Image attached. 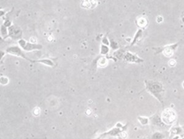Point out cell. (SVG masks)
Wrapping results in <instances>:
<instances>
[{
  "label": "cell",
  "mask_w": 184,
  "mask_h": 139,
  "mask_svg": "<svg viewBox=\"0 0 184 139\" xmlns=\"http://www.w3.org/2000/svg\"><path fill=\"white\" fill-rule=\"evenodd\" d=\"M145 84V89L163 105V95L164 93V88L161 83L154 80H146Z\"/></svg>",
  "instance_id": "obj_1"
},
{
  "label": "cell",
  "mask_w": 184,
  "mask_h": 139,
  "mask_svg": "<svg viewBox=\"0 0 184 139\" xmlns=\"http://www.w3.org/2000/svg\"><path fill=\"white\" fill-rule=\"evenodd\" d=\"M161 120L166 126L173 125L177 120V115L174 110L171 108L165 109L161 116Z\"/></svg>",
  "instance_id": "obj_2"
},
{
  "label": "cell",
  "mask_w": 184,
  "mask_h": 139,
  "mask_svg": "<svg viewBox=\"0 0 184 139\" xmlns=\"http://www.w3.org/2000/svg\"><path fill=\"white\" fill-rule=\"evenodd\" d=\"M179 46V43L172 44L171 45H166L162 47H159L158 48V53L162 52L164 56L167 57H171L173 55L174 51L176 50L177 47Z\"/></svg>",
  "instance_id": "obj_3"
},
{
  "label": "cell",
  "mask_w": 184,
  "mask_h": 139,
  "mask_svg": "<svg viewBox=\"0 0 184 139\" xmlns=\"http://www.w3.org/2000/svg\"><path fill=\"white\" fill-rule=\"evenodd\" d=\"M19 45L21 46V47L23 48L24 50L30 51L31 50L34 49H41L42 48V46L39 45H34V44H31L29 43H27L25 40H21L19 41Z\"/></svg>",
  "instance_id": "obj_4"
},
{
  "label": "cell",
  "mask_w": 184,
  "mask_h": 139,
  "mask_svg": "<svg viewBox=\"0 0 184 139\" xmlns=\"http://www.w3.org/2000/svg\"><path fill=\"white\" fill-rule=\"evenodd\" d=\"M7 52L10 53V54H14V55H18V56H21L22 57H23L24 59H26V60H29L28 57H25V54L22 52V51L21 50V49L19 47L14 46L11 47H9L7 49Z\"/></svg>",
  "instance_id": "obj_5"
},
{
  "label": "cell",
  "mask_w": 184,
  "mask_h": 139,
  "mask_svg": "<svg viewBox=\"0 0 184 139\" xmlns=\"http://www.w3.org/2000/svg\"><path fill=\"white\" fill-rule=\"evenodd\" d=\"M125 59H126V61L130 62H135V63H140L142 62L144 60L139 58L137 55L132 54L130 52H127L126 55H125Z\"/></svg>",
  "instance_id": "obj_6"
},
{
  "label": "cell",
  "mask_w": 184,
  "mask_h": 139,
  "mask_svg": "<svg viewBox=\"0 0 184 139\" xmlns=\"http://www.w3.org/2000/svg\"><path fill=\"white\" fill-rule=\"evenodd\" d=\"M136 24L138 25L139 27L141 28H145L149 24V21L145 17H141L137 20Z\"/></svg>",
  "instance_id": "obj_7"
},
{
  "label": "cell",
  "mask_w": 184,
  "mask_h": 139,
  "mask_svg": "<svg viewBox=\"0 0 184 139\" xmlns=\"http://www.w3.org/2000/svg\"><path fill=\"white\" fill-rule=\"evenodd\" d=\"M183 132V130L182 129L181 127H174L173 128H172L171 129V133L173 135H175V136H177V135H179L181 133H182Z\"/></svg>",
  "instance_id": "obj_8"
},
{
  "label": "cell",
  "mask_w": 184,
  "mask_h": 139,
  "mask_svg": "<svg viewBox=\"0 0 184 139\" xmlns=\"http://www.w3.org/2000/svg\"><path fill=\"white\" fill-rule=\"evenodd\" d=\"M138 121L142 125H147L149 123V119L147 117L139 116Z\"/></svg>",
  "instance_id": "obj_9"
},
{
  "label": "cell",
  "mask_w": 184,
  "mask_h": 139,
  "mask_svg": "<svg viewBox=\"0 0 184 139\" xmlns=\"http://www.w3.org/2000/svg\"><path fill=\"white\" fill-rule=\"evenodd\" d=\"M165 137V136L160 132H156L152 136V139H163Z\"/></svg>",
  "instance_id": "obj_10"
},
{
  "label": "cell",
  "mask_w": 184,
  "mask_h": 139,
  "mask_svg": "<svg viewBox=\"0 0 184 139\" xmlns=\"http://www.w3.org/2000/svg\"><path fill=\"white\" fill-rule=\"evenodd\" d=\"M142 35V30L141 29H139L138 31H137L136 35H135V38H134V40H133V41L132 45H134L135 43H136V42L138 41V39H139L140 37H141Z\"/></svg>",
  "instance_id": "obj_11"
},
{
  "label": "cell",
  "mask_w": 184,
  "mask_h": 139,
  "mask_svg": "<svg viewBox=\"0 0 184 139\" xmlns=\"http://www.w3.org/2000/svg\"><path fill=\"white\" fill-rule=\"evenodd\" d=\"M168 65H169V66L171 67H175L176 65V61L175 60H174V59H171V60H170L169 61V62H168Z\"/></svg>",
  "instance_id": "obj_12"
},
{
  "label": "cell",
  "mask_w": 184,
  "mask_h": 139,
  "mask_svg": "<svg viewBox=\"0 0 184 139\" xmlns=\"http://www.w3.org/2000/svg\"><path fill=\"white\" fill-rule=\"evenodd\" d=\"M157 21L158 23H161V22H163V17L162 16H158L157 18Z\"/></svg>",
  "instance_id": "obj_13"
},
{
  "label": "cell",
  "mask_w": 184,
  "mask_h": 139,
  "mask_svg": "<svg viewBox=\"0 0 184 139\" xmlns=\"http://www.w3.org/2000/svg\"><path fill=\"white\" fill-rule=\"evenodd\" d=\"M182 87H183V88H184V81L182 83Z\"/></svg>",
  "instance_id": "obj_14"
}]
</instances>
